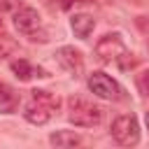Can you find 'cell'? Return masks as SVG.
Wrapping results in <instances>:
<instances>
[{
    "label": "cell",
    "instance_id": "cell-6",
    "mask_svg": "<svg viewBox=\"0 0 149 149\" xmlns=\"http://www.w3.org/2000/svg\"><path fill=\"white\" fill-rule=\"evenodd\" d=\"M56 61L61 63V68H65L70 74H79L81 70H84V56H81V51L79 49H74V47H61L58 51H56Z\"/></svg>",
    "mask_w": 149,
    "mask_h": 149
},
{
    "label": "cell",
    "instance_id": "cell-10",
    "mask_svg": "<svg viewBox=\"0 0 149 149\" xmlns=\"http://www.w3.org/2000/svg\"><path fill=\"white\" fill-rule=\"evenodd\" d=\"M30 98H33V100H37L40 105H44V107H47V109H51V112H58V109H61V98H58L56 93H51V91L33 88V91H30Z\"/></svg>",
    "mask_w": 149,
    "mask_h": 149
},
{
    "label": "cell",
    "instance_id": "cell-9",
    "mask_svg": "<svg viewBox=\"0 0 149 149\" xmlns=\"http://www.w3.org/2000/svg\"><path fill=\"white\" fill-rule=\"evenodd\" d=\"M49 142L58 149H70V147L81 144V135L74 133V130H56V133L49 135Z\"/></svg>",
    "mask_w": 149,
    "mask_h": 149
},
{
    "label": "cell",
    "instance_id": "cell-11",
    "mask_svg": "<svg viewBox=\"0 0 149 149\" xmlns=\"http://www.w3.org/2000/svg\"><path fill=\"white\" fill-rule=\"evenodd\" d=\"M9 68H12V72H14L19 79H23V81H26V79H30V77H35V72H37L40 77H47V72H44V70H35V68H33L28 61H23V58L12 61V65H9Z\"/></svg>",
    "mask_w": 149,
    "mask_h": 149
},
{
    "label": "cell",
    "instance_id": "cell-18",
    "mask_svg": "<svg viewBox=\"0 0 149 149\" xmlns=\"http://www.w3.org/2000/svg\"><path fill=\"white\" fill-rule=\"evenodd\" d=\"M144 123H147V128H149V109H147V114H144Z\"/></svg>",
    "mask_w": 149,
    "mask_h": 149
},
{
    "label": "cell",
    "instance_id": "cell-1",
    "mask_svg": "<svg viewBox=\"0 0 149 149\" xmlns=\"http://www.w3.org/2000/svg\"><path fill=\"white\" fill-rule=\"evenodd\" d=\"M68 119H70V123H74L79 128H93L102 121V107L93 105L86 98L72 95V98H68Z\"/></svg>",
    "mask_w": 149,
    "mask_h": 149
},
{
    "label": "cell",
    "instance_id": "cell-19",
    "mask_svg": "<svg viewBox=\"0 0 149 149\" xmlns=\"http://www.w3.org/2000/svg\"><path fill=\"white\" fill-rule=\"evenodd\" d=\"M0 28H2V19H0Z\"/></svg>",
    "mask_w": 149,
    "mask_h": 149
},
{
    "label": "cell",
    "instance_id": "cell-3",
    "mask_svg": "<svg viewBox=\"0 0 149 149\" xmlns=\"http://www.w3.org/2000/svg\"><path fill=\"white\" fill-rule=\"evenodd\" d=\"M109 135L121 147H135L140 142V123H137V119L133 114H121V116H116L112 121Z\"/></svg>",
    "mask_w": 149,
    "mask_h": 149
},
{
    "label": "cell",
    "instance_id": "cell-16",
    "mask_svg": "<svg viewBox=\"0 0 149 149\" xmlns=\"http://www.w3.org/2000/svg\"><path fill=\"white\" fill-rule=\"evenodd\" d=\"M9 51H12V44H7V42H2V44H0V61H2V58H5V56H7Z\"/></svg>",
    "mask_w": 149,
    "mask_h": 149
},
{
    "label": "cell",
    "instance_id": "cell-4",
    "mask_svg": "<svg viewBox=\"0 0 149 149\" xmlns=\"http://www.w3.org/2000/svg\"><path fill=\"white\" fill-rule=\"evenodd\" d=\"M126 54L128 51H126V44H123V40H121L119 33H107V35H102L95 42V56L102 63H112V61L119 63Z\"/></svg>",
    "mask_w": 149,
    "mask_h": 149
},
{
    "label": "cell",
    "instance_id": "cell-13",
    "mask_svg": "<svg viewBox=\"0 0 149 149\" xmlns=\"http://www.w3.org/2000/svg\"><path fill=\"white\" fill-rule=\"evenodd\" d=\"M137 88L149 98V70H144V72L137 74Z\"/></svg>",
    "mask_w": 149,
    "mask_h": 149
},
{
    "label": "cell",
    "instance_id": "cell-2",
    "mask_svg": "<svg viewBox=\"0 0 149 149\" xmlns=\"http://www.w3.org/2000/svg\"><path fill=\"white\" fill-rule=\"evenodd\" d=\"M14 28L23 33L30 42H47V33L42 30V16L33 7H19L14 12Z\"/></svg>",
    "mask_w": 149,
    "mask_h": 149
},
{
    "label": "cell",
    "instance_id": "cell-12",
    "mask_svg": "<svg viewBox=\"0 0 149 149\" xmlns=\"http://www.w3.org/2000/svg\"><path fill=\"white\" fill-rule=\"evenodd\" d=\"M16 102H19V98H16V93L7 86V84H2L0 81V112H12L14 107H16Z\"/></svg>",
    "mask_w": 149,
    "mask_h": 149
},
{
    "label": "cell",
    "instance_id": "cell-14",
    "mask_svg": "<svg viewBox=\"0 0 149 149\" xmlns=\"http://www.w3.org/2000/svg\"><path fill=\"white\" fill-rule=\"evenodd\" d=\"M21 7L19 0H0V12H16Z\"/></svg>",
    "mask_w": 149,
    "mask_h": 149
},
{
    "label": "cell",
    "instance_id": "cell-15",
    "mask_svg": "<svg viewBox=\"0 0 149 149\" xmlns=\"http://www.w3.org/2000/svg\"><path fill=\"white\" fill-rule=\"evenodd\" d=\"M137 26H140L144 33H149V14H147V16H137Z\"/></svg>",
    "mask_w": 149,
    "mask_h": 149
},
{
    "label": "cell",
    "instance_id": "cell-7",
    "mask_svg": "<svg viewBox=\"0 0 149 149\" xmlns=\"http://www.w3.org/2000/svg\"><path fill=\"white\" fill-rule=\"evenodd\" d=\"M51 109H47L44 105H40L37 100H28L26 105H23V119L28 121V123H33V126H44L49 119H51Z\"/></svg>",
    "mask_w": 149,
    "mask_h": 149
},
{
    "label": "cell",
    "instance_id": "cell-17",
    "mask_svg": "<svg viewBox=\"0 0 149 149\" xmlns=\"http://www.w3.org/2000/svg\"><path fill=\"white\" fill-rule=\"evenodd\" d=\"M77 2H86V0H61V7H63V9H70V7L77 5Z\"/></svg>",
    "mask_w": 149,
    "mask_h": 149
},
{
    "label": "cell",
    "instance_id": "cell-5",
    "mask_svg": "<svg viewBox=\"0 0 149 149\" xmlns=\"http://www.w3.org/2000/svg\"><path fill=\"white\" fill-rule=\"evenodd\" d=\"M88 91L93 95L102 98V100H119L121 98L119 84L109 74H105V72H91L88 74Z\"/></svg>",
    "mask_w": 149,
    "mask_h": 149
},
{
    "label": "cell",
    "instance_id": "cell-8",
    "mask_svg": "<svg viewBox=\"0 0 149 149\" xmlns=\"http://www.w3.org/2000/svg\"><path fill=\"white\" fill-rule=\"evenodd\" d=\"M70 28H72V33H74L77 37L86 40V37L93 33V28H95V19H93L91 14H72Z\"/></svg>",
    "mask_w": 149,
    "mask_h": 149
}]
</instances>
